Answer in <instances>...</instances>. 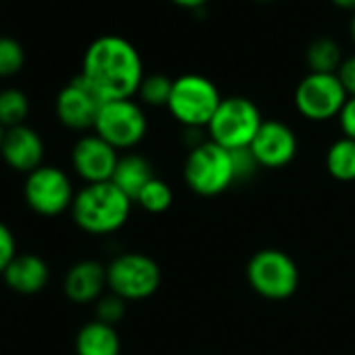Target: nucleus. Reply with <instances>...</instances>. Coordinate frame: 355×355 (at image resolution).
Returning <instances> with one entry per match:
<instances>
[{
  "mask_svg": "<svg viewBox=\"0 0 355 355\" xmlns=\"http://www.w3.org/2000/svg\"><path fill=\"white\" fill-rule=\"evenodd\" d=\"M326 169L338 182L355 180V140L338 138L326 150Z\"/></svg>",
  "mask_w": 355,
  "mask_h": 355,
  "instance_id": "20",
  "label": "nucleus"
},
{
  "mask_svg": "<svg viewBox=\"0 0 355 355\" xmlns=\"http://www.w3.org/2000/svg\"><path fill=\"white\" fill-rule=\"evenodd\" d=\"M101 105V96L88 86L82 76H76L59 90L55 98V115L67 130L86 132L94 130Z\"/></svg>",
  "mask_w": 355,
  "mask_h": 355,
  "instance_id": "11",
  "label": "nucleus"
},
{
  "mask_svg": "<svg viewBox=\"0 0 355 355\" xmlns=\"http://www.w3.org/2000/svg\"><path fill=\"white\" fill-rule=\"evenodd\" d=\"M17 255H19V249H17L15 232L5 222H0V276L5 274V270L11 266V261Z\"/></svg>",
  "mask_w": 355,
  "mask_h": 355,
  "instance_id": "27",
  "label": "nucleus"
},
{
  "mask_svg": "<svg viewBox=\"0 0 355 355\" xmlns=\"http://www.w3.org/2000/svg\"><path fill=\"white\" fill-rule=\"evenodd\" d=\"M80 76L103 103L121 101L138 94L144 80V67L140 53L130 40L107 34L88 44Z\"/></svg>",
  "mask_w": 355,
  "mask_h": 355,
  "instance_id": "1",
  "label": "nucleus"
},
{
  "mask_svg": "<svg viewBox=\"0 0 355 355\" xmlns=\"http://www.w3.org/2000/svg\"><path fill=\"white\" fill-rule=\"evenodd\" d=\"M132 199L113 182L84 184L73 199L71 220L90 236H109L121 230L132 214Z\"/></svg>",
  "mask_w": 355,
  "mask_h": 355,
  "instance_id": "2",
  "label": "nucleus"
},
{
  "mask_svg": "<svg viewBox=\"0 0 355 355\" xmlns=\"http://www.w3.org/2000/svg\"><path fill=\"white\" fill-rule=\"evenodd\" d=\"M230 153H232V167H234L236 184L253 180L257 169H259V163H257L253 150L247 146V148H236V150H230Z\"/></svg>",
  "mask_w": 355,
  "mask_h": 355,
  "instance_id": "26",
  "label": "nucleus"
},
{
  "mask_svg": "<svg viewBox=\"0 0 355 355\" xmlns=\"http://www.w3.org/2000/svg\"><path fill=\"white\" fill-rule=\"evenodd\" d=\"M107 288V266L94 259L73 263L63 278V293L71 303H96Z\"/></svg>",
  "mask_w": 355,
  "mask_h": 355,
  "instance_id": "15",
  "label": "nucleus"
},
{
  "mask_svg": "<svg viewBox=\"0 0 355 355\" xmlns=\"http://www.w3.org/2000/svg\"><path fill=\"white\" fill-rule=\"evenodd\" d=\"M161 286V268L146 253L128 251L107 266V288L123 301H144Z\"/></svg>",
  "mask_w": 355,
  "mask_h": 355,
  "instance_id": "7",
  "label": "nucleus"
},
{
  "mask_svg": "<svg viewBox=\"0 0 355 355\" xmlns=\"http://www.w3.org/2000/svg\"><path fill=\"white\" fill-rule=\"evenodd\" d=\"M255 3H274V0H255Z\"/></svg>",
  "mask_w": 355,
  "mask_h": 355,
  "instance_id": "34",
  "label": "nucleus"
},
{
  "mask_svg": "<svg viewBox=\"0 0 355 355\" xmlns=\"http://www.w3.org/2000/svg\"><path fill=\"white\" fill-rule=\"evenodd\" d=\"M336 76H338V80H340L345 92L349 94V98L355 96V55L343 59V63H340Z\"/></svg>",
  "mask_w": 355,
  "mask_h": 355,
  "instance_id": "28",
  "label": "nucleus"
},
{
  "mask_svg": "<svg viewBox=\"0 0 355 355\" xmlns=\"http://www.w3.org/2000/svg\"><path fill=\"white\" fill-rule=\"evenodd\" d=\"M148 130L146 115L134 98L105 101L94 121V134L117 150L138 146Z\"/></svg>",
  "mask_w": 355,
  "mask_h": 355,
  "instance_id": "9",
  "label": "nucleus"
},
{
  "mask_svg": "<svg viewBox=\"0 0 355 355\" xmlns=\"http://www.w3.org/2000/svg\"><path fill=\"white\" fill-rule=\"evenodd\" d=\"M187 187L199 197H216L228 191L234 180L232 153L211 140L189 150L184 161Z\"/></svg>",
  "mask_w": 355,
  "mask_h": 355,
  "instance_id": "4",
  "label": "nucleus"
},
{
  "mask_svg": "<svg viewBox=\"0 0 355 355\" xmlns=\"http://www.w3.org/2000/svg\"><path fill=\"white\" fill-rule=\"evenodd\" d=\"M338 125H340V132L345 138L355 140V96H351L345 103V107L338 115Z\"/></svg>",
  "mask_w": 355,
  "mask_h": 355,
  "instance_id": "29",
  "label": "nucleus"
},
{
  "mask_svg": "<svg viewBox=\"0 0 355 355\" xmlns=\"http://www.w3.org/2000/svg\"><path fill=\"white\" fill-rule=\"evenodd\" d=\"M128 311V301H123L121 297L113 295V293H107L103 295L96 303H94V313H96V320L98 322H105L109 326H115L123 320Z\"/></svg>",
  "mask_w": 355,
  "mask_h": 355,
  "instance_id": "25",
  "label": "nucleus"
},
{
  "mask_svg": "<svg viewBox=\"0 0 355 355\" xmlns=\"http://www.w3.org/2000/svg\"><path fill=\"white\" fill-rule=\"evenodd\" d=\"M249 148L253 150L259 167L280 169V167H286L295 159L299 150V142H297V134L293 132V128L286 125L284 121L263 119Z\"/></svg>",
  "mask_w": 355,
  "mask_h": 355,
  "instance_id": "13",
  "label": "nucleus"
},
{
  "mask_svg": "<svg viewBox=\"0 0 355 355\" xmlns=\"http://www.w3.org/2000/svg\"><path fill=\"white\" fill-rule=\"evenodd\" d=\"M171 3L175 5V7H182V9H201V7H205L209 0H171Z\"/></svg>",
  "mask_w": 355,
  "mask_h": 355,
  "instance_id": "30",
  "label": "nucleus"
},
{
  "mask_svg": "<svg viewBox=\"0 0 355 355\" xmlns=\"http://www.w3.org/2000/svg\"><path fill=\"white\" fill-rule=\"evenodd\" d=\"M0 157L5 165L17 173H32L34 169L44 165L46 144L40 132L28 123L5 130L3 144H0Z\"/></svg>",
  "mask_w": 355,
  "mask_h": 355,
  "instance_id": "14",
  "label": "nucleus"
},
{
  "mask_svg": "<svg viewBox=\"0 0 355 355\" xmlns=\"http://www.w3.org/2000/svg\"><path fill=\"white\" fill-rule=\"evenodd\" d=\"M76 189L65 169L44 163L24 180V201L40 218H59L71 211Z\"/></svg>",
  "mask_w": 355,
  "mask_h": 355,
  "instance_id": "6",
  "label": "nucleus"
},
{
  "mask_svg": "<svg viewBox=\"0 0 355 355\" xmlns=\"http://www.w3.org/2000/svg\"><path fill=\"white\" fill-rule=\"evenodd\" d=\"M30 98L21 88H3L0 90V125L5 130L24 125L30 115Z\"/></svg>",
  "mask_w": 355,
  "mask_h": 355,
  "instance_id": "21",
  "label": "nucleus"
},
{
  "mask_svg": "<svg viewBox=\"0 0 355 355\" xmlns=\"http://www.w3.org/2000/svg\"><path fill=\"white\" fill-rule=\"evenodd\" d=\"M349 34H351L353 44H355V13H353V17H351V24H349Z\"/></svg>",
  "mask_w": 355,
  "mask_h": 355,
  "instance_id": "32",
  "label": "nucleus"
},
{
  "mask_svg": "<svg viewBox=\"0 0 355 355\" xmlns=\"http://www.w3.org/2000/svg\"><path fill=\"white\" fill-rule=\"evenodd\" d=\"M153 178H157V175L146 157H142L138 153H125V155H119L111 182L121 193H125L132 201H136L140 191L153 180Z\"/></svg>",
  "mask_w": 355,
  "mask_h": 355,
  "instance_id": "17",
  "label": "nucleus"
},
{
  "mask_svg": "<svg viewBox=\"0 0 355 355\" xmlns=\"http://www.w3.org/2000/svg\"><path fill=\"white\" fill-rule=\"evenodd\" d=\"M261 123L263 117L253 101L245 96H228L222 98L216 115L211 117L207 125V136L211 142L228 150L247 148L257 136Z\"/></svg>",
  "mask_w": 355,
  "mask_h": 355,
  "instance_id": "5",
  "label": "nucleus"
},
{
  "mask_svg": "<svg viewBox=\"0 0 355 355\" xmlns=\"http://www.w3.org/2000/svg\"><path fill=\"white\" fill-rule=\"evenodd\" d=\"M299 268L280 249H261L247 263V282L263 299L284 301L299 288Z\"/></svg>",
  "mask_w": 355,
  "mask_h": 355,
  "instance_id": "8",
  "label": "nucleus"
},
{
  "mask_svg": "<svg viewBox=\"0 0 355 355\" xmlns=\"http://www.w3.org/2000/svg\"><path fill=\"white\" fill-rule=\"evenodd\" d=\"M138 207H142L148 214H163L171 207L173 203V193L171 189L161 180V178H153V180L140 191V195L134 201Z\"/></svg>",
  "mask_w": 355,
  "mask_h": 355,
  "instance_id": "22",
  "label": "nucleus"
},
{
  "mask_svg": "<svg viewBox=\"0 0 355 355\" xmlns=\"http://www.w3.org/2000/svg\"><path fill=\"white\" fill-rule=\"evenodd\" d=\"M121 338L115 326L92 320L76 334V355H119Z\"/></svg>",
  "mask_w": 355,
  "mask_h": 355,
  "instance_id": "18",
  "label": "nucleus"
},
{
  "mask_svg": "<svg viewBox=\"0 0 355 355\" xmlns=\"http://www.w3.org/2000/svg\"><path fill=\"white\" fill-rule=\"evenodd\" d=\"M119 161V150L96 134H84L71 148V167L84 184L111 182Z\"/></svg>",
  "mask_w": 355,
  "mask_h": 355,
  "instance_id": "12",
  "label": "nucleus"
},
{
  "mask_svg": "<svg viewBox=\"0 0 355 355\" xmlns=\"http://www.w3.org/2000/svg\"><path fill=\"white\" fill-rule=\"evenodd\" d=\"M26 65V49L17 38L0 36V80L17 76Z\"/></svg>",
  "mask_w": 355,
  "mask_h": 355,
  "instance_id": "24",
  "label": "nucleus"
},
{
  "mask_svg": "<svg viewBox=\"0 0 355 355\" xmlns=\"http://www.w3.org/2000/svg\"><path fill=\"white\" fill-rule=\"evenodd\" d=\"M3 280L17 295H38L49 286L51 268L36 253H19L5 270Z\"/></svg>",
  "mask_w": 355,
  "mask_h": 355,
  "instance_id": "16",
  "label": "nucleus"
},
{
  "mask_svg": "<svg viewBox=\"0 0 355 355\" xmlns=\"http://www.w3.org/2000/svg\"><path fill=\"white\" fill-rule=\"evenodd\" d=\"M330 3L338 9H345V11H353L355 13V0H330Z\"/></svg>",
  "mask_w": 355,
  "mask_h": 355,
  "instance_id": "31",
  "label": "nucleus"
},
{
  "mask_svg": "<svg viewBox=\"0 0 355 355\" xmlns=\"http://www.w3.org/2000/svg\"><path fill=\"white\" fill-rule=\"evenodd\" d=\"M343 59L345 57L340 53V46L328 36L311 40L305 51V63L309 73H336Z\"/></svg>",
  "mask_w": 355,
  "mask_h": 355,
  "instance_id": "19",
  "label": "nucleus"
},
{
  "mask_svg": "<svg viewBox=\"0 0 355 355\" xmlns=\"http://www.w3.org/2000/svg\"><path fill=\"white\" fill-rule=\"evenodd\" d=\"M3 138H5V128L0 125V144H3Z\"/></svg>",
  "mask_w": 355,
  "mask_h": 355,
  "instance_id": "33",
  "label": "nucleus"
},
{
  "mask_svg": "<svg viewBox=\"0 0 355 355\" xmlns=\"http://www.w3.org/2000/svg\"><path fill=\"white\" fill-rule=\"evenodd\" d=\"M220 103L222 94L209 78L199 73H184L173 80L167 111L184 128L207 130Z\"/></svg>",
  "mask_w": 355,
  "mask_h": 355,
  "instance_id": "3",
  "label": "nucleus"
},
{
  "mask_svg": "<svg viewBox=\"0 0 355 355\" xmlns=\"http://www.w3.org/2000/svg\"><path fill=\"white\" fill-rule=\"evenodd\" d=\"M295 109L309 121H328L340 115L349 94L336 73H307L295 88Z\"/></svg>",
  "mask_w": 355,
  "mask_h": 355,
  "instance_id": "10",
  "label": "nucleus"
},
{
  "mask_svg": "<svg viewBox=\"0 0 355 355\" xmlns=\"http://www.w3.org/2000/svg\"><path fill=\"white\" fill-rule=\"evenodd\" d=\"M171 88H173V80H169L165 73H150L144 76L138 88V98L148 107H167Z\"/></svg>",
  "mask_w": 355,
  "mask_h": 355,
  "instance_id": "23",
  "label": "nucleus"
}]
</instances>
